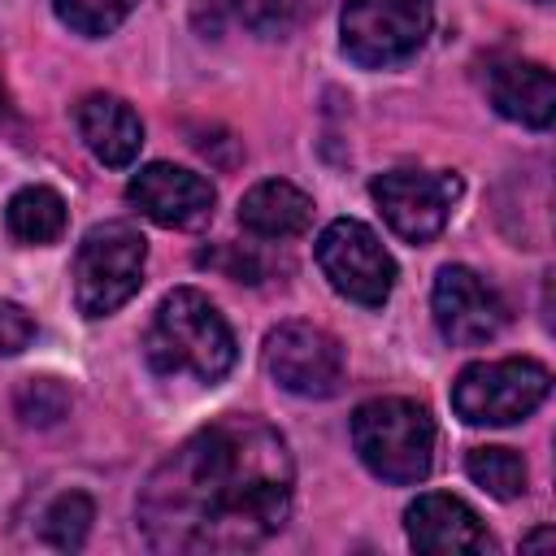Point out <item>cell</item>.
I'll use <instances>...</instances> for the list:
<instances>
[{
    "label": "cell",
    "mask_w": 556,
    "mask_h": 556,
    "mask_svg": "<svg viewBox=\"0 0 556 556\" xmlns=\"http://www.w3.org/2000/svg\"><path fill=\"white\" fill-rule=\"evenodd\" d=\"M295 460L256 417H222L182 439L139 486V530L169 556L252 552L291 517Z\"/></svg>",
    "instance_id": "cell-1"
},
{
    "label": "cell",
    "mask_w": 556,
    "mask_h": 556,
    "mask_svg": "<svg viewBox=\"0 0 556 556\" xmlns=\"http://www.w3.org/2000/svg\"><path fill=\"white\" fill-rule=\"evenodd\" d=\"M143 356L165 378L191 374L195 382H217L235 365V334L204 291L178 287L156 304L143 334Z\"/></svg>",
    "instance_id": "cell-2"
},
{
    "label": "cell",
    "mask_w": 556,
    "mask_h": 556,
    "mask_svg": "<svg viewBox=\"0 0 556 556\" xmlns=\"http://www.w3.org/2000/svg\"><path fill=\"white\" fill-rule=\"evenodd\" d=\"M352 447L374 478H382L391 486H408L430 473L434 421H430L426 404H417V400L378 395L352 413Z\"/></svg>",
    "instance_id": "cell-3"
},
{
    "label": "cell",
    "mask_w": 556,
    "mask_h": 556,
    "mask_svg": "<svg viewBox=\"0 0 556 556\" xmlns=\"http://www.w3.org/2000/svg\"><path fill=\"white\" fill-rule=\"evenodd\" d=\"M148 239L130 222H100L74 252V304L83 317L117 313L143 282Z\"/></svg>",
    "instance_id": "cell-4"
},
{
    "label": "cell",
    "mask_w": 556,
    "mask_h": 556,
    "mask_svg": "<svg viewBox=\"0 0 556 556\" xmlns=\"http://www.w3.org/2000/svg\"><path fill=\"white\" fill-rule=\"evenodd\" d=\"M552 391V374L543 361L504 356L473 361L452 382V408L465 426H513L530 417Z\"/></svg>",
    "instance_id": "cell-5"
},
{
    "label": "cell",
    "mask_w": 556,
    "mask_h": 556,
    "mask_svg": "<svg viewBox=\"0 0 556 556\" xmlns=\"http://www.w3.org/2000/svg\"><path fill=\"white\" fill-rule=\"evenodd\" d=\"M434 26V0H348L339 17V43L352 65L387 70L408 61Z\"/></svg>",
    "instance_id": "cell-6"
},
{
    "label": "cell",
    "mask_w": 556,
    "mask_h": 556,
    "mask_svg": "<svg viewBox=\"0 0 556 556\" xmlns=\"http://www.w3.org/2000/svg\"><path fill=\"white\" fill-rule=\"evenodd\" d=\"M317 265L326 274V282L361 304V308H382L391 287H395V261L382 248V239L356 222V217H334L321 235H317Z\"/></svg>",
    "instance_id": "cell-7"
},
{
    "label": "cell",
    "mask_w": 556,
    "mask_h": 556,
    "mask_svg": "<svg viewBox=\"0 0 556 556\" xmlns=\"http://www.w3.org/2000/svg\"><path fill=\"white\" fill-rule=\"evenodd\" d=\"M374 204L404 243H430L460 195V178L447 169H387L369 182Z\"/></svg>",
    "instance_id": "cell-8"
},
{
    "label": "cell",
    "mask_w": 556,
    "mask_h": 556,
    "mask_svg": "<svg viewBox=\"0 0 556 556\" xmlns=\"http://www.w3.org/2000/svg\"><path fill=\"white\" fill-rule=\"evenodd\" d=\"M265 369L282 391L326 400L343 387V348L313 321H282L265 334Z\"/></svg>",
    "instance_id": "cell-9"
},
{
    "label": "cell",
    "mask_w": 556,
    "mask_h": 556,
    "mask_svg": "<svg viewBox=\"0 0 556 556\" xmlns=\"http://www.w3.org/2000/svg\"><path fill=\"white\" fill-rule=\"evenodd\" d=\"M430 308H434L439 334L452 348L491 343L504 330V321H508V304L500 300V291L482 274H473L469 265H443L434 274Z\"/></svg>",
    "instance_id": "cell-10"
},
{
    "label": "cell",
    "mask_w": 556,
    "mask_h": 556,
    "mask_svg": "<svg viewBox=\"0 0 556 556\" xmlns=\"http://www.w3.org/2000/svg\"><path fill=\"white\" fill-rule=\"evenodd\" d=\"M126 200L148 222H156L165 230H200L213 217L217 191L195 169H182V165H169V161H152L139 174H130Z\"/></svg>",
    "instance_id": "cell-11"
},
{
    "label": "cell",
    "mask_w": 556,
    "mask_h": 556,
    "mask_svg": "<svg viewBox=\"0 0 556 556\" xmlns=\"http://www.w3.org/2000/svg\"><path fill=\"white\" fill-rule=\"evenodd\" d=\"M404 534L417 552L430 556H452V552H491L495 539L486 534V526L478 521V513L443 491H426L404 508Z\"/></svg>",
    "instance_id": "cell-12"
},
{
    "label": "cell",
    "mask_w": 556,
    "mask_h": 556,
    "mask_svg": "<svg viewBox=\"0 0 556 556\" xmlns=\"http://www.w3.org/2000/svg\"><path fill=\"white\" fill-rule=\"evenodd\" d=\"M74 126L87 143V152L100 161V165H130L143 148V122L139 113L122 100V96H109V91H91L74 104Z\"/></svg>",
    "instance_id": "cell-13"
},
{
    "label": "cell",
    "mask_w": 556,
    "mask_h": 556,
    "mask_svg": "<svg viewBox=\"0 0 556 556\" xmlns=\"http://www.w3.org/2000/svg\"><path fill=\"white\" fill-rule=\"evenodd\" d=\"M486 96L500 117L521 122L530 130H547L556 117V83L539 61H500L486 74Z\"/></svg>",
    "instance_id": "cell-14"
},
{
    "label": "cell",
    "mask_w": 556,
    "mask_h": 556,
    "mask_svg": "<svg viewBox=\"0 0 556 556\" xmlns=\"http://www.w3.org/2000/svg\"><path fill=\"white\" fill-rule=\"evenodd\" d=\"M308 222H313V200L287 178H265L239 200V226L256 239H291L304 235Z\"/></svg>",
    "instance_id": "cell-15"
},
{
    "label": "cell",
    "mask_w": 556,
    "mask_h": 556,
    "mask_svg": "<svg viewBox=\"0 0 556 556\" xmlns=\"http://www.w3.org/2000/svg\"><path fill=\"white\" fill-rule=\"evenodd\" d=\"M4 226L17 243H56L65 230V200L52 187H22L4 208Z\"/></svg>",
    "instance_id": "cell-16"
},
{
    "label": "cell",
    "mask_w": 556,
    "mask_h": 556,
    "mask_svg": "<svg viewBox=\"0 0 556 556\" xmlns=\"http://www.w3.org/2000/svg\"><path fill=\"white\" fill-rule=\"evenodd\" d=\"M465 473L495 500L526 495V460L513 447H473L465 456Z\"/></svg>",
    "instance_id": "cell-17"
},
{
    "label": "cell",
    "mask_w": 556,
    "mask_h": 556,
    "mask_svg": "<svg viewBox=\"0 0 556 556\" xmlns=\"http://www.w3.org/2000/svg\"><path fill=\"white\" fill-rule=\"evenodd\" d=\"M91 521H96L91 495L65 491V495H56V500L48 504V513H43V539H48L52 547H61V552H74V547L87 543Z\"/></svg>",
    "instance_id": "cell-18"
},
{
    "label": "cell",
    "mask_w": 556,
    "mask_h": 556,
    "mask_svg": "<svg viewBox=\"0 0 556 556\" xmlns=\"http://www.w3.org/2000/svg\"><path fill=\"white\" fill-rule=\"evenodd\" d=\"M139 0H52L56 17L74 30V35H87V39H100V35H113L130 9Z\"/></svg>",
    "instance_id": "cell-19"
},
{
    "label": "cell",
    "mask_w": 556,
    "mask_h": 556,
    "mask_svg": "<svg viewBox=\"0 0 556 556\" xmlns=\"http://www.w3.org/2000/svg\"><path fill=\"white\" fill-rule=\"evenodd\" d=\"M70 413V391L56 378H26L17 387V417L26 426H52Z\"/></svg>",
    "instance_id": "cell-20"
},
{
    "label": "cell",
    "mask_w": 556,
    "mask_h": 556,
    "mask_svg": "<svg viewBox=\"0 0 556 556\" xmlns=\"http://www.w3.org/2000/svg\"><path fill=\"white\" fill-rule=\"evenodd\" d=\"M235 17L256 35H287L300 17V0H235Z\"/></svg>",
    "instance_id": "cell-21"
},
{
    "label": "cell",
    "mask_w": 556,
    "mask_h": 556,
    "mask_svg": "<svg viewBox=\"0 0 556 556\" xmlns=\"http://www.w3.org/2000/svg\"><path fill=\"white\" fill-rule=\"evenodd\" d=\"M35 334V321L17 304H0V356H17Z\"/></svg>",
    "instance_id": "cell-22"
},
{
    "label": "cell",
    "mask_w": 556,
    "mask_h": 556,
    "mask_svg": "<svg viewBox=\"0 0 556 556\" xmlns=\"http://www.w3.org/2000/svg\"><path fill=\"white\" fill-rule=\"evenodd\" d=\"M200 265H213V269H222L226 278H239V282H256V278H261L256 261H252L248 252H239V248H222V252H200Z\"/></svg>",
    "instance_id": "cell-23"
},
{
    "label": "cell",
    "mask_w": 556,
    "mask_h": 556,
    "mask_svg": "<svg viewBox=\"0 0 556 556\" xmlns=\"http://www.w3.org/2000/svg\"><path fill=\"white\" fill-rule=\"evenodd\" d=\"M556 543V530L552 526H543V530H534V534H526L521 539V552H534V547H552Z\"/></svg>",
    "instance_id": "cell-24"
},
{
    "label": "cell",
    "mask_w": 556,
    "mask_h": 556,
    "mask_svg": "<svg viewBox=\"0 0 556 556\" xmlns=\"http://www.w3.org/2000/svg\"><path fill=\"white\" fill-rule=\"evenodd\" d=\"M0 109H4V87H0Z\"/></svg>",
    "instance_id": "cell-25"
},
{
    "label": "cell",
    "mask_w": 556,
    "mask_h": 556,
    "mask_svg": "<svg viewBox=\"0 0 556 556\" xmlns=\"http://www.w3.org/2000/svg\"><path fill=\"white\" fill-rule=\"evenodd\" d=\"M534 4H547V0H534Z\"/></svg>",
    "instance_id": "cell-26"
}]
</instances>
